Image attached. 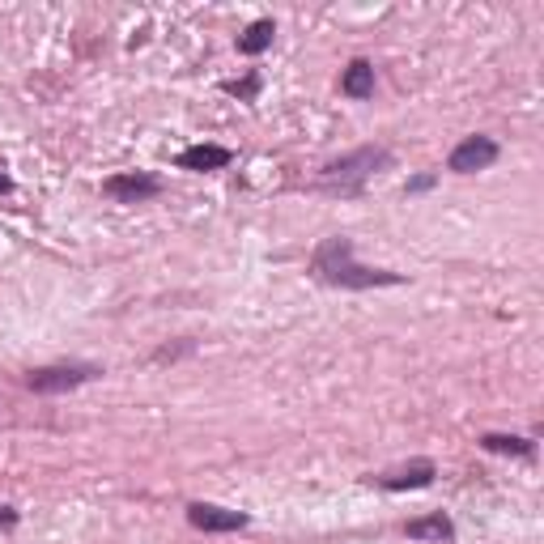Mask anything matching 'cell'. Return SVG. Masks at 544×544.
<instances>
[{"label":"cell","mask_w":544,"mask_h":544,"mask_svg":"<svg viewBox=\"0 0 544 544\" xmlns=\"http://www.w3.org/2000/svg\"><path fill=\"white\" fill-rule=\"evenodd\" d=\"M311 272L319 277V281L340 286V289H378V286H400V281H404L400 272L366 268V264H358L353 243L345 238V234H332V238H324V243L315 247Z\"/></svg>","instance_id":"6da1fadb"},{"label":"cell","mask_w":544,"mask_h":544,"mask_svg":"<svg viewBox=\"0 0 544 544\" xmlns=\"http://www.w3.org/2000/svg\"><path fill=\"white\" fill-rule=\"evenodd\" d=\"M388 162H391V154L383 145H362V149L327 162V166L315 175V187H319V192H332V196H353V192H362Z\"/></svg>","instance_id":"7a4b0ae2"},{"label":"cell","mask_w":544,"mask_h":544,"mask_svg":"<svg viewBox=\"0 0 544 544\" xmlns=\"http://www.w3.org/2000/svg\"><path fill=\"white\" fill-rule=\"evenodd\" d=\"M103 370L90 362H60V366H43V370H30L26 388L39 391V396H60V391H73L81 388V383H90V378H98Z\"/></svg>","instance_id":"3957f363"},{"label":"cell","mask_w":544,"mask_h":544,"mask_svg":"<svg viewBox=\"0 0 544 544\" xmlns=\"http://www.w3.org/2000/svg\"><path fill=\"white\" fill-rule=\"evenodd\" d=\"M498 162V141L493 136H468V141H459L451 149V157H447V170H455V175H472V170H485Z\"/></svg>","instance_id":"277c9868"},{"label":"cell","mask_w":544,"mask_h":544,"mask_svg":"<svg viewBox=\"0 0 544 544\" xmlns=\"http://www.w3.org/2000/svg\"><path fill=\"white\" fill-rule=\"evenodd\" d=\"M187 523L200 531H243L251 519L243 510H226V506H213V502H192L187 506Z\"/></svg>","instance_id":"5b68a950"},{"label":"cell","mask_w":544,"mask_h":544,"mask_svg":"<svg viewBox=\"0 0 544 544\" xmlns=\"http://www.w3.org/2000/svg\"><path fill=\"white\" fill-rule=\"evenodd\" d=\"M103 192L111 196V200H124V205H136V200H149V196L162 192V179H154V175H111V179L103 183Z\"/></svg>","instance_id":"8992f818"},{"label":"cell","mask_w":544,"mask_h":544,"mask_svg":"<svg viewBox=\"0 0 544 544\" xmlns=\"http://www.w3.org/2000/svg\"><path fill=\"white\" fill-rule=\"evenodd\" d=\"M434 477H438V468L429 464V459H421V464H408V468H396V472H388V477H378V485L391 493L400 489H426V485H434Z\"/></svg>","instance_id":"52a82bcc"},{"label":"cell","mask_w":544,"mask_h":544,"mask_svg":"<svg viewBox=\"0 0 544 544\" xmlns=\"http://www.w3.org/2000/svg\"><path fill=\"white\" fill-rule=\"evenodd\" d=\"M408 540H434V544H442V540H455V523L442 510H434V515H421V519H408Z\"/></svg>","instance_id":"ba28073f"},{"label":"cell","mask_w":544,"mask_h":544,"mask_svg":"<svg viewBox=\"0 0 544 544\" xmlns=\"http://www.w3.org/2000/svg\"><path fill=\"white\" fill-rule=\"evenodd\" d=\"M230 149L226 145H192V149H183L179 154V166L183 170H221L230 166Z\"/></svg>","instance_id":"9c48e42d"},{"label":"cell","mask_w":544,"mask_h":544,"mask_svg":"<svg viewBox=\"0 0 544 544\" xmlns=\"http://www.w3.org/2000/svg\"><path fill=\"white\" fill-rule=\"evenodd\" d=\"M340 90L349 94V98H370L375 94V65L370 60H353L349 68H345V77H340Z\"/></svg>","instance_id":"30bf717a"},{"label":"cell","mask_w":544,"mask_h":544,"mask_svg":"<svg viewBox=\"0 0 544 544\" xmlns=\"http://www.w3.org/2000/svg\"><path fill=\"white\" fill-rule=\"evenodd\" d=\"M272 35H277V26H272L268 17H259V22H251V26L238 35V52L243 55H259L272 47Z\"/></svg>","instance_id":"8fae6325"},{"label":"cell","mask_w":544,"mask_h":544,"mask_svg":"<svg viewBox=\"0 0 544 544\" xmlns=\"http://www.w3.org/2000/svg\"><path fill=\"white\" fill-rule=\"evenodd\" d=\"M480 447H485V451H493V455H531V451H536L528 438H515V434H485V438H480Z\"/></svg>","instance_id":"7c38bea8"},{"label":"cell","mask_w":544,"mask_h":544,"mask_svg":"<svg viewBox=\"0 0 544 544\" xmlns=\"http://www.w3.org/2000/svg\"><path fill=\"white\" fill-rule=\"evenodd\" d=\"M230 94H238V98H256V90H259V77H243V81H230L226 86Z\"/></svg>","instance_id":"4fadbf2b"},{"label":"cell","mask_w":544,"mask_h":544,"mask_svg":"<svg viewBox=\"0 0 544 544\" xmlns=\"http://www.w3.org/2000/svg\"><path fill=\"white\" fill-rule=\"evenodd\" d=\"M429 187H434V175H417V179H408L404 192H429Z\"/></svg>","instance_id":"5bb4252c"},{"label":"cell","mask_w":544,"mask_h":544,"mask_svg":"<svg viewBox=\"0 0 544 544\" xmlns=\"http://www.w3.org/2000/svg\"><path fill=\"white\" fill-rule=\"evenodd\" d=\"M0 523H5V528H14V523H17V510H14V506H0Z\"/></svg>","instance_id":"9a60e30c"},{"label":"cell","mask_w":544,"mask_h":544,"mask_svg":"<svg viewBox=\"0 0 544 544\" xmlns=\"http://www.w3.org/2000/svg\"><path fill=\"white\" fill-rule=\"evenodd\" d=\"M9 192H14V179H9V175L0 170V196H9Z\"/></svg>","instance_id":"2e32d148"}]
</instances>
